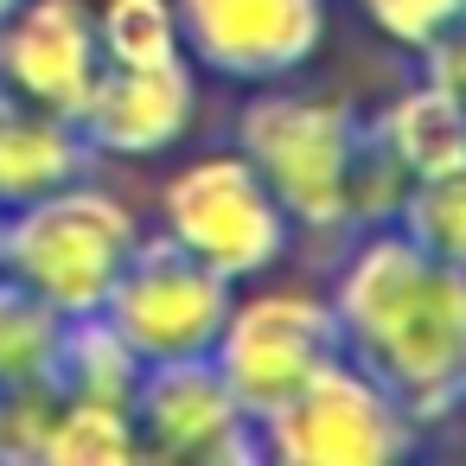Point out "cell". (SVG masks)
<instances>
[{
	"instance_id": "1",
	"label": "cell",
	"mask_w": 466,
	"mask_h": 466,
	"mask_svg": "<svg viewBox=\"0 0 466 466\" xmlns=\"http://www.w3.org/2000/svg\"><path fill=\"white\" fill-rule=\"evenodd\" d=\"M339 351L383 377L428 434L460 409L466 383V262L415 249L402 230H358L332 281Z\"/></svg>"
},
{
	"instance_id": "2",
	"label": "cell",
	"mask_w": 466,
	"mask_h": 466,
	"mask_svg": "<svg viewBox=\"0 0 466 466\" xmlns=\"http://www.w3.org/2000/svg\"><path fill=\"white\" fill-rule=\"evenodd\" d=\"M237 154L262 173L275 205L307 237L351 230V173L364 154V116L332 90L256 84L237 116Z\"/></svg>"
},
{
	"instance_id": "3",
	"label": "cell",
	"mask_w": 466,
	"mask_h": 466,
	"mask_svg": "<svg viewBox=\"0 0 466 466\" xmlns=\"http://www.w3.org/2000/svg\"><path fill=\"white\" fill-rule=\"evenodd\" d=\"M135 243H141V211L122 192L90 186L77 173L7 211V224H0V275H14L46 307L77 319V313L103 307V294L116 288Z\"/></svg>"
},
{
	"instance_id": "4",
	"label": "cell",
	"mask_w": 466,
	"mask_h": 466,
	"mask_svg": "<svg viewBox=\"0 0 466 466\" xmlns=\"http://www.w3.org/2000/svg\"><path fill=\"white\" fill-rule=\"evenodd\" d=\"M256 441L262 460L281 466H402L409 453H421L409 402L345 351H332L307 383L256 415Z\"/></svg>"
},
{
	"instance_id": "5",
	"label": "cell",
	"mask_w": 466,
	"mask_h": 466,
	"mask_svg": "<svg viewBox=\"0 0 466 466\" xmlns=\"http://www.w3.org/2000/svg\"><path fill=\"white\" fill-rule=\"evenodd\" d=\"M160 237H173L186 256L218 268L224 281H262L281 268L294 224L262 186V173L237 147L192 154L160 186Z\"/></svg>"
},
{
	"instance_id": "6",
	"label": "cell",
	"mask_w": 466,
	"mask_h": 466,
	"mask_svg": "<svg viewBox=\"0 0 466 466\" xmlns=\"http://www.w3.org/2000/svg\"><path fill=\"white\" fill-rule=\"evenodd\" d=\"M230 300H237V281H224L218 268L186 256L173 237L141 230L135 256L122 262V275H116V288L103 294L96 313L141 351V364H160V358L211 351Z\"/></svg>"
},
{
	"instance_id": "7",
	"label": "cell",
	"mask_w": 466,
	"mask_h": 466,
	"mask_svg": "<svg viewBox=\"0 0 466 466\" xmlns=\"http://www.w3.org/2000/svg\"><path fill=\"white\" fill-rule=\"evenodd\" d=\"M332 351H339V326H332V300L326 294L243 281L237 300H230V313H224V326H218L211 364L224 370L230 396L249 415H268Z\"/></svg>"
},
{
	"instance_id": "8",
	"label": "cell",
	"mask_w": 466,
	"mask_h": 466,
	"mask_svg": "<svg viewBox=\"0 0 466 466\" xmlns=\"http://www.w3.org/2000/svg\"><path fill=\"white\" fill-rule=\"evenodd\" d=\"M141 460H186V466H256V415L230 396L211 351L198 358H160L141 370L128 396Z\"/></svg>"
},
{
	"instance_id": "9",
	"label": "cell",
	"mask_w": 466,
	"mask_h": 466,
	"mask_svg": "<svg viewBox=\"0 0 466 466\" xmlns=\"http://www.w3.org/2000/svg\"><path fill=\"white\" fill-rule=\"evenodd\" d=\"M173 7L186 65L249 90L300 77L326 46V0H173Z\"/></svg>"
},
{
	"instance_id": "10",
	"label": "cell",
	"mask_w": 466,
	"mask_h": 466,
	"mask_svg": "<svg viewBox=\"0 0 466 466\" xmlns=\"http://www.w3.org/2000/svg\"><path fill=\"white\" fill-rule=\"evenodd\" d=\"M198 122V71L186 58L167 65H103L77 109V135L109 160H160Z\"/></svg>"
},
{
	"instance_id": "11",
	"label": "cell",
	"mask_w": 466,
	"mask_h": 466,
	"mask_svg": "<svg viewBox=\"0 0 466 466\" xmlns=\"http://www.w3.org/2000/svg\"><path fill=\"white\" fill-rule=\"evenodd\" d=\"M96 77H103V52H96L90 0H20L0 20V90L77 122Z\"/></svg>"
},
{
	"instance_id": "12",
	"label": "cell",
	"mask_w": 466,
	"mask_h": 466,
	"mask_svg": "<svg viewBox=\"0 0 466 466\" xmlns=\"http://www.w3.org/2000/svg\"><path fill=\"white\" fill-rule=\"evenodd\" d=\"M84 167H90V147H84L77 122L0 90V211L77 179Z\"/></svg>"
},
{
	"instance_id": "13",
	"label": "cell",
	"mask_w": 466,
	"mask_h": 466,
	"mask_svg": "<svg viewBox=\"0 0 466 466\" xmlns=\"http://www.w3.org/2000/svg\"><path fill=\"white\" fill-rule=\"evenodd\" d=\"M370 141H377L409 179L460 173V167H466V116H460V96L415 77L402 96H390V103L370 116Z\"/></svg>"
},
{
	"instance_id": "14",
	"label": "cell",
	"mask_w": 466,
	"mask_h": 466,
	"mask_svg": "<svg viewBox=\"0 0 466 466\" xmlns=\"http://www.w3.org/2000/svg\"><path fill=\"white\" fill-rule=\"evenodd\" d=\"M135 460H141V434L128 402H90L58 390L39 466H135Z\"/></svg>"
},
{
	"instance_id": "15",
	"label": "cell",
	"mask_w": 466,
	"mask_h": 466,
	"mask_svg": "<svg viewBox=\"0 0 466 466\" xmlns=\"http://www.w3.org/2000/svg\"><path fill=\"white\" fill-rule=\"evenodd\" d=\"M141 351L103 319V313H77L65 319V345H58V390L65 396H90V402H128L141 383Z\"/></svg>"
},
{
	"instance_id": "16",
	"label": "cell",
	"mask_w": 466,
	"mask_h": 466,
	"mask_svg": "<svg viewBox=\"0 0 466 466\" xmlns=\"http://www.w3.org/2000/svg\"><path fill=\"white\" fill-rule=\"evenodd\" d=\"M58 345H65V313L46 307L14 275H0V396L26 383H58Z\"/></svg>"
},
{
	"instance_id": "17",
	"label": "cell",
	"mask_w": 466,
	"mask_h": 466,
	"mask_svg": "<svg viewBox=\"0 0 466 466\" xmlns=\"http://www.w3.org/2000/svg\"><path fill=\"white\" fill-rule=\"evenodd\" d=\"M390 230H402L415 249H428L441 262H466V167L409 179L402 198H396Z\"/></svg>"
},
{
	"instance_id": "18",
	"label": "cell",
	"mask_w": 466,
	"mask_h": 466,
	"mask_svg": "<svg viewBox=\"0 0 466 466\" xmlns=\"http://www.w3.org/2000/svg\"><path fill=\"white\" fill-rule=\"evenodd\" d=\"M96 52L103 65H167L179 52V7L173 0H96Z\"/></svg>"
},
{
	"instance_id": "19",
	"label": "cell",
	"mask_w": 466,
	"mask_h": 466,
	"mask_svg": "<svg viewBox=\"0 0 466 466\" xmlns=\"http://www.w3.org/2000/svg\"><path fill=\"white\" fill-rule=\"evenodd\" d=\"M364 20L377 26V39H390L396 52H421L434 46L441 33H460V14H466V0H358Z\"/></svg>"
},
{
	"instance_id": "20",
	"label": "cell",
	"mask_w": 466,
	"mask_h": 466,
	"mask_svg": "<svg viewBox=\"0 0 466 466\" xmlns=\"http://www.w3.org/2000/svg\"><path fill=\"white\" fill-rule=\"evenodd\" d=\"M14 7H20V0H0V20H7V14H14Z\"/></svg>"
},
{
	"instance_id": "21",
	"label": "cell",
	"mask_w": 466,
	"mask_h": 466,
	"mask_svg": "<svg viewBox=\"0 0 466 466\" xmlns=\"http://www.w3.org/2000/svg\"><path fill=\"white\" fill-rule=\"evenodd\" d=\"M0 224H7V211H0Z\"/></svg>"
}]
</instances>
